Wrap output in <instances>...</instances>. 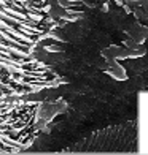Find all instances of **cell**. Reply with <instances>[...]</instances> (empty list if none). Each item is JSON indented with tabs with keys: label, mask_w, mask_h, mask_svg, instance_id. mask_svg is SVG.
I'll use <instances>...</instances> for the list:
<instances>
[{
	"label": "cell",
	"mask_w": 148,
	"mask_h": 155,
	"mask_svg": "<svg viewBox=\"0 0 148 155\" xmlns=\"http://www.w3.org/2000/svg\"><path fill=\"white\" fill-rule=\"evenodd\" d=\"M146 21H148V15H146Z\"/></svg>",
	"instance_id": "cell-4"
},
{
	"label": "cell",
	"mask_w": 148,
	"mask_h": 155,
	"mask_svg": "<svg viewBox=\"0 0 148 155\" xmlns=\"http://www.w3.org/2000/svg\"><path fill=\"white\" fill-rule=\"evenodd\" d=\"M124 46H128V48H131V49H136V51L142 49V48H140V45H137L136 40H126V41H124Z\"/></svg>",
	"instance_id": "cell-2"
},
{
	"label": "cell",
	"mask_w": 148,
	"mask_h": 155,
	"mask_svg": "<svg viewBox=\"0 0 148 155\" xmlns=\"http://www.w3.org/2000/svg\"><path fill=\"white\" fill-rule=\"evenodd\" d=\"M107 71L110 73V74H113L116 79H126V73H124V68L121 67V65H118V63L113 60V62H110V67H108V70Z\"/></svg>",
	"instance_id": "cell-1"
},
{
	"label": "cell",
	"mask_w": 148,
	"mask_h": 155,
	"mask_svg": "<svg viewBox=\"0 0 148 155\" xmlns=\"http://www.w3.org/2000/svg\"><path fill=\"white\" fill-rule=\"evenodd\" d=\"M115 2L118 3V6H123V5H124V2H123V0H115Z\"/></svg>",
	"instance_id": "cell-3"
}]
</instances>
